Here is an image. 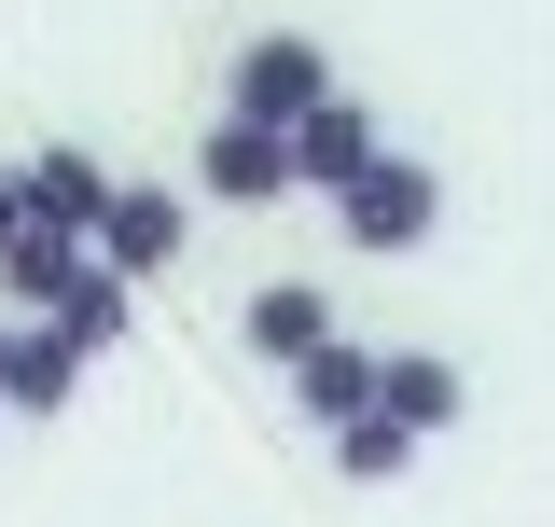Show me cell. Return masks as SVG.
<instances>
[{"mask_svg":"<svg viewBox=\"0 0 555 527\" xmlns=\"http://www.w3.org/2000/svg\"><path fill=\"white\" fill-rule=\"evenodd\" d=\"M320 98H347V83H334V56H320L306 28H264V42H236V83H222V112H236V126H278V139H292Z\"/></svg>","mask_w":555,"mask_h":527,"instance_id":"1","label":"cell"},{"mask_svg":"<svg viewBox=\"0 0 555 527\" xmlns=\"http://www.w3.org/2000/svg\"><path fill=\"white\" fill-rule=\"evenodd\" d=\"M334 222H347V250H375V264H389V250H430V222H444V181H430L416 153H375V167L334 195Z\"/></svg>","mask_w":555,"mask_h":527,"instance_id":"2","label":"cell"},{"mask_svg":"<svg viewBox=\"0 0 555 527\" xmlns=\"http://www.w3.org/2000/svg\"><path fill=\"white\" fill-rule=\"evenodd\" d=\"M195 250V195H167V181H112V222H98V264L126 278V292H153L167 264Z\"/></svg>","mask_w":555,"mask_h":527,"instance_id":"3","label":"cell"},{"mask_svg":"<svg viewBox=\"0 0 555 527\" xmlns=\"http://www.w3.org/2000/svg\"><path fill=\"white\" fill-rule=\"evenodd\" d=\"M14 195H28L42 236H83V250H98V222H112V167H98L83 139H42V153L14 167Z\"/></svg>","mask_w":555,"mask_h":527,"instance_id":"4","label":"cell"},{"mask_svg":"<svg viewBox=\"0 0 555 527\" xmlns=\"http://www.w3.org/2000/svg\"><path fill=\"white\" fill-rule=\"evenodd\" d=\"M195 195H208V208H278V195H292V139L222 112V126L195 139Z\"/></svg>","mask_w":555,"mask_h":527,"instance_id":"5","label":"cell"},{"mask_svg":"<svg viewBox=\"0 0 555 527\" xmlns=\"http://www.w3.org/2000/svg\"><path fill=\"white\" fill-rule=\"evenodd\" d=\"M236 333H250V361H278V375H306V361L334 347V292H320V278H264V292L236 306Z\"/></svg>","mask_w":555,"mask_h":527,"instance_id":"6","label":"cell"},{"mask_svg":"<svg viewBox=\"0 0 555 527\" xmlns=\"http://www.w3.org/2000/svg\"><path fill=\"white\" fill-rule=\"evenodd\" d=\"M375 153H389V139H375V112H361V98H320V112L292 126V195H347Z\"/></svg>","mask_w":555,"mask_h":527,"instance_id":"7","label":"cell"},{"mask_svg":"<svg viewBox=\"0 0 555 527\" xmlns=\"http://www.w3.org/2000/svg\"><path fill=\"white\" fill-rule=\"evenodd\" d=\"M375 416H403L416 445H430V430H459V416H473V375H459L444 347H389V361H375Z\"/></svg>","mask_w":555,"mask_h":527,"instance_id":"8","label":"cell"},{"mask_svg":"<svg viewBox=\"0 0 555 527\" xmlns=\"http://www.w3.org/2000/svg\"><path fill=\"white\" fill-rule=\"evenodd\" d=\"M69 389H83V347L69 333H14V361H0V416H69Z\"/></svg>","mask_w":555,"mask_h":527,"instance_id":"9","label":"cell"},{"mask_svg":"<svg viewBox=\"0 0 555 527\" xmlns=\"http://www.w3.org/2000/svg\"><path fill=\"white\" fill-rule=\"evenodd\" d=\"M375 361H389V347H320V361H306V375H292V416H320V430H347V416H375Z\"/></svg>","mask_w":555,"mask_h":527,"instance_id":"10","label":"cell"},{"mask_svg":"<svg viewBox=\"0 0 555 527\" xmlns=\"http://www.w3.org/2000/svg\"><path fill=\"white\" fill-rule=\"evenodd\" d=\"M83 236H42V222H28V236H14V250H0V306H28V320H56V292L69 278H83Z\"/></svg>","mask_w":555,"mask_h":527,"instance_id":"11","label":"cell"},{"mask_svg":"<svg viewBox=\"0 0 555 527\" xmlns=\"http://www.w3.org/2000/svg\"><path fill=\"white\" fill-rule=\"evenodd\" d=\"M42 333H69V347L98 361V347H126V333H139V292L112 278V264H83V278L56 292V320H42Z\"/></svg>","mask_w":555,"mask_h":527,"instance_id":"12","label":"cell"},{"mask_svg":"<svg viewBox=\"0 0 555 527\" xmlns=\"http://www.w3.org/2000/svg\"><path fill=\"white\" fill-rule=\"evenodd\" d=\"M334 472H347V486H403V472H416V430H403V416H347V430H334Z\"/></svg>","mask_w":555,"mask_h":527,"instance_id":"13","label":"cell"},{"mask_svg":"<svg viewBox=\"0 0 555 527\" xmlns=\"http://www.w3.org/2000/svg\"><path fill=\"white\" fill-rule=\"evenodd\" d=\"M14 236H28V195H14V167H0V250H14Z\"/></svg>","mask_w":555,"mask_h":527,"instance_id":"14","label":"cell"},{"mask_svg":"<svg viewBox=\"0 0 555 527\" xmlns=\"http://www.w3.org/2000/svg\"><path fill=\"white\" fill-rule=\"evenodd\" d=\"M0 361H14V320H0Z\"/></svg>","mask_w":555,"mask_h":527,"instance_id":"15","label":"cell"}]
</instances>
